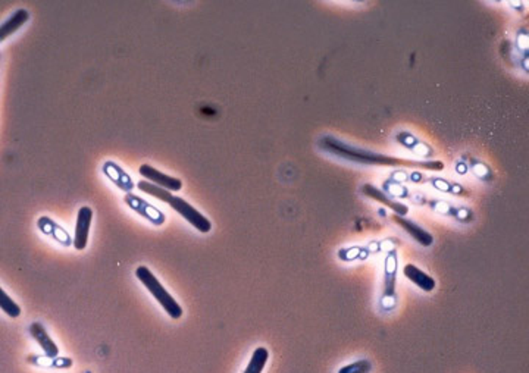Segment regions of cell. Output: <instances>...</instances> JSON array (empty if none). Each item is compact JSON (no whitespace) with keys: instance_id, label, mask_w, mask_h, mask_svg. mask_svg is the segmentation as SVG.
<instances>
[{"instance_id":"1","label":"cell","mask_w":529,"mask_h":373,"mask_svg":"<svg viewBox=\"0 0 529 373\" xmlns=\"http://www.w3.org/2000/svg\"><path fill=\"white\" fill-rule=\"evenodd\" d=\"M322 144H324V147L328 151H331V153H335V154H339V156H341V158L352 159V160H356V162H360V163H373V165L378 163V165H394V166H398V165H407V166L418 165V163L409 162V160L397 159V158H389V156H381V154L368 153L366 150H359V149L348 147V146L341 144L340 141L334 140L331 137H327ZM419 166H427V168H437V169H441L443 168L441 163H430V165H419Z\"/></svg>"},{"instance_id":"2","label":"cell","mask_w":529,"mask_h":373,"mask_svg":"<svg viewBox=\"0 0 529 373\" xmlns=\"http://www.w3.org/2000/svg\"><path fill=\"white\" fill-rule=\"evenodd\" d=\"M137 279L143 284L149 292L153 295L156 301L163 307V310L170 315L172 319H179L183 316V308L177 303L172 295L165 290L159 279L152 274V271L146 266H138L136 269Z\"/></svg>"},{"instance_id":"3","label":"cell","mask_w":529,"mask_h":373,"mask_svg":"<svg viewBox=\"0 0 529 373\" xmlns=\"http://www.w3.org/2000/svg\"><path fill=\"white\" fill-rule=\"evenodd\" d=\"M168 204H170L177 213L181 215L186 221H188V224H191L197 231H200V233L206 234L212 229V224L208 217L203 216L197 209L193 208V206L184 199L172 196V199L168 201Z\"/></svg>"},{"instance_id":"4","label":"cell","mask_w":529,"mask_h":373,"mask_svg":"<svg viewBox=\"0 0 529 373\" xmlns=\"http://www.w3.org/2000/svg\"><path fill=\"white\" fill-rule=\"evenodd\" d=\"M125 203L130 206L134 212H137L140 216L146 217V219L149 222H152L153 225H162L165 222V215L159 209L154 208V206H152L146 200L133 194V192H127Z\"/></svg>"},{"instance_id":"5","label":"cell","mask_w":529,"mask_h":373,"mask_svg":"<svg viewBox=\"0 0 529 373\" xmlns=\"http://www.w3.org/2000/svg\"><path fill=\"white\" fill-rule=\"evenodd\" d=\"M138 172L141 174V176L146 178V181L158 185L161 188H165L168 191H179L183 188L181 179L166 175L158 169H154L150 165H141Z\"/></svg>"},{"instance_id":"6","label":"cell","mask_w":529,"mask_h":373,"mask_svg":"<svg viewBox=\"0 0 529 373\" xmlns=\"http://www.w3.org/2000/svg\"><path fill=\"white\" fill-rule=\"evenodd\" d=\"M93 221V210L83 206L79 210V216H76V225H75V235H74V247L76 250H84L87 247L88 241V233L90 226H92Z\"/></svg>"},{"instance_id":"7","label":"cell","mask_w":529,"mask_h":373,"mask_svg":"<svg viewBox=\"0 0 529 373\" xmlns=\"http://www.w3.org/2000/svg\"><path fill=\"white\" fill-rule=\"evenodd\" d=\"M30 333H31L33 340L42 347V350L47 358H56L59 356L58 345L55 344L54 340L50 338L47 331L44 329V326L40 322H33L30 325Z\"/></svg>"},{"instance_id":"8","label":"cell","mask_w":529,"mask_h":373,"mask_svg":"<svg viewBox=\"0 0 529 373\" xmlns=\"http://www.w3.org/2000/svg\"><path fill=\"white\" fill-rule=\"evenodd\" d=\"M103 172H105V175L116 187L125 192H131V190L136 187L130 175H128L121 166H118L115 162H106L105 165H103Z\"/></svg>"},{"instance_id":"9","label":"cell","mask_w":529,"mask_h":373,"mask_svg":"<svg viewBox=\"0 0 529 373\" xmlns=\"http://www.w3.org/2000/svg\"><path fill=\"white\" fill-rule=\"evenodd\" d=\"M393 219H394V222L397 225L402 226L412 238L416 240L421 244V246L430 247L431 244L434 242V237L430 233H427V231H425L423 228L418 226L415 222H412L409 219H405L403 216H398V215H394Z\"/></svg>"},{"instance_id":"10","label":"cell","mask_w":529,"mask_h":373,"mask_svg":"<svg viewBox=\"0 0 529 373\" xmlns=\"http://www.w3.org/2000/svg\"><path fill=\"white\" fill-rule=\"evenodd\" d=\"M30 14L27 9H18L14 15L9 17L2 25H0V43L6 40L8 37L15 34L21 27L29 22Z\"/></svg>"},{"instance_id":"11","label":"cell","mask_w":529,"mask_h":373,"mask_svg":"<svg viewBox=\"0 0 529 373\" xmlns=\"http://www.w3.org/2000/svg\"><path fill=\"white\" fill-rule=\"evenodd\" d=\"M403 274L409 281L414 282V284H416L423 291L430 292L435 288V279H432L430 275L421 271V269L416 267L415 265H406L403 269Z\"/></svg>"},{"instance_id":"12","label":"cell","mask_w":529,"mask_h":373,"mask_svg":"<svg viewBox=\"0 0 529 373\" xmlns=\"http://www.w3.org/2000/svg\"><path fill=\"white\" fill-rule=\"evenodd\" d=\"M362 191H364V194H366V196L371 197L372 200H377V201L382 203L384 206H389V208L393 209V210L396 212V215H398V216H405V215L407 213V208H406L405 204L397 203V201H393L391 199L386 197L382 191H380L378 188H375V187L371 185V184H366V185L362 188Z\"/></svg>"},{"instance_id":"13","label":"cell","mask_w":529,"mask_h":373,"mask_svg":"<svg viewBox=\"0 0 529 373\" xmlns=\"http://www.w3.org/2000/svg\"><path fill=\"white\" fill-rule=\"evenodd\" d=\"M38 228H40L46 235L49 234L50 237H54L55 240L63 242V246H68L70 244V240H68V235H67L65 231H63L59 225H56L54 221H51L50 217H46V216L40 217V221H38Z\"/></svg>"},{"instance_id":"14","label":"cell","mask_w":529,"mask_h":373,"mask_svg":"<svg viewBox=\"0 0 529 373\" xmlns=\"http://www.w3.org/2000/svg\"><path fill=\"white\" fill-rule=\"evenodd\" d=\"M268 357H269V353L266 349H263V347L256 349L252 354L250 362H249L246 370H244V373H262V370L268 362Z\"/></svg>"},{"instance_id":"15","label":"cell","mask_w":529,"mask_h":373,"mask_svg":"<svg viewBox=\"0 0 529 373\" xmlns=\"http://www.w3.org/2000/svg\"><path fill=\"white\" fill-rule=\"evenodd\" d=\"M137 188H138L140 191L146 192V194H150V196H153V197H156L158 200H161V201H163V203H168V201H170V200L172 199V196H174L171 191H168V190H165V188H161V187L154 185V184H152V183H149V181H140V183L137 184Z\"/></svg>"},{"instance_id":"16","label":"cell","mask_w":529,"mask_h":373,"mask_svg":"<svg viewBox=\"0 0 529 373\" xmlns=\"http://www.w3.org/2000/svg\"><path fill=\"white\" fill-rule=\"evenodd\" d=\"M0 310H3L12 319H17L21 315V307L12 300L9 295L0 287Z\"/></svg>"},{"instance_id":"17","label":"cell","mask_w":529,"mask_h":373,"mask_svg":"<svg viewBox=\"0 0 529 373\" xmlns=\"http://www.w3.org/2000/svg\"><path fill=\"white\" fill-rule=\"evenodd\" d=\"M371 370V363L368 360H359V362H355L353 365H348L343 367L339 373H368Z\"/></svg>"}]
</instances>
